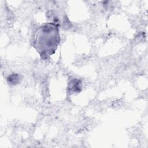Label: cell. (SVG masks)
<instances>
[{
  "mask_svg": "<svg viewBox=\"0 0 148 148\" xmlns=\"http://www.w3.org/2000/svg\"><path fill=\"white\" fill-rule=\"evenodd\" d=\"M58 28L54 23H48L39 27L34 38V45L42 57L54 53L60 43Z\"/></svg>",
  "mask_w": 148,
  "mask_h": 148,
  "instance_id": "cell-1",
  "label": "cell"
},
{
  "mask_svg": "<svg viewBox=\"0 0 148 148\" xmlns=\"http://www.w3.org/2000/svg\"><path fill=\"white\" fill-rule=\"evenodd\" d=\"M69 90L72 92H78L81 90V82L79 80L75 79L69 83Z\"/></svg>",
  "mask_w": 148,
  "mask_h": 148,
  "instance_id": "cell-2",
  "label": "cell"
},
{
  "mask_svg": "<svg viewBox=\"0 0 148 148\" xmlns=\"http://www.w3.org/2000/svg\"><path fill=\"white\" fill-rule=\"evenodd\" d=\"M20 79L19 75L17 74H12L9 75L7 78V81L9 84H16L19 82V80Z\"/></svg>",
  "mask_w": 148,
  "mask_h": 148,
  "instance_id": "cell-3",
  "label": "cell"
}]
</instances>
